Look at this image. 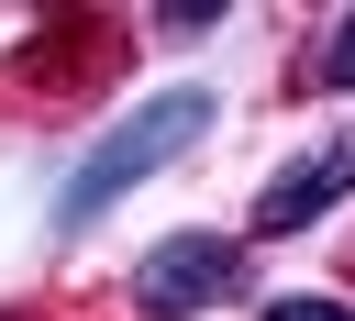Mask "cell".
<instances>
[{
  "label": "cell",
  "mask_w": 355,
  "mask_h": 321,
  "mask_svg": "<svg viewBox=\"0 0 355 321\" xmlns=\"http://www.w3.org/2000/svg\"><path fill=\"white\" fill-rule=\"evenodd\" d=\"M355 199V133H333V144H311L288 177H266V199H255V232H311L322 210H344Z\"/></svg>",
  "instance_id": "3"
},
{
  "label": "cell",
  "mask_w": 355,
  "mask_h": 321,
  "mask_svg": "<svg viewBox=\"0 0 355 321\" xmlns=\"http://www.w3.org/2000/svg\"><path fill=\"white\" fill-rule=\"evenodd\" d=\"M311 77H322V89H355V11H344V22L322 33V55H311Z\"/></svg>",
  "instance_id": "4"
},
{
  "label": "cell",
  "mask_w": 355,
  "mask_h": 321,
  "mask_svg": "<svg viewBox=\"0 0 355 321\" xmlns=\"http://www.w3.org/2000/svg\"><path fill=\"white\" fill-rule=\"evenodd\" d=\"M244 288V244H222V232H166L144 266H133V310L144 321H200V310H222Z\"/></svg>",
  "instance_id": "2"
},
{
  "label": "cell",
  "mask_w": 355,
  "mask_h": 321,
  "mask_svg": "<svg viewBox=\"0 0 355 321\" xmlns=\"http://www.w3.org/2000/svg\"><path fill=\"white\" fill-rule=\"evenodd\" d=\"M266 321H355V299H311L300 288V299H266Z\"/></svg>",
  "instance_id": "5"
},
{
  "label": "cell",
  "mask_w": 355,
  "mask_h": 321,
  "mask_svg": "<svg viewBox=\"0 0 355 321\" xmlns=\"http://www.w3.org/2000/svg\"><path fill=\"white\" fill-rule=\"evenodd\" d=\"M211 122H222V100H211V89H155L144 111H122V122H111V133L67 166V188H55V232H89L111 199H133L155 166H178Z\"/></svg>",
  "instance_id": "1"
}]
</instances>
